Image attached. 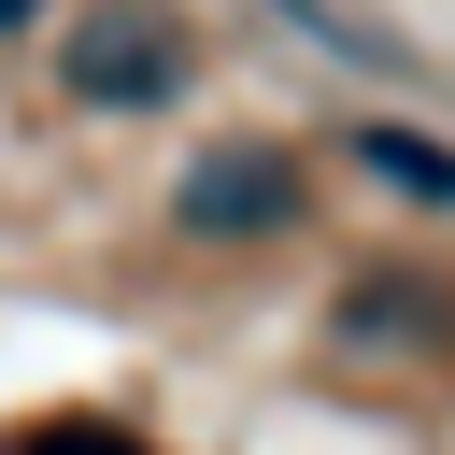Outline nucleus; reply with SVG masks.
I'll list each match as a JSON object with an SVG mask.
<instances>
[{"instance_id": "20e7f679", "label": "nucleus", "mask_w": 455, "mask_h": 455, "mask_svg": "<svg viewBox=\"0 0 455 455\" xmlns=\"http://www.w3.org/2000/svg\"><path fill=\"white\" fill-rule=\"evenodd\" d=\"M270 14H284V28H313V43H327V57H355V71H398V43H384L355 0H270Z\"/></svg>"}, {"instance_id": "423d86ee", "label": "nucleus", "mask_w": 455, "mask_h": 455, "mask_svg": "<svg viewBox=\"0 0 455 455\" xmlns=\"http://www.w3.org/2000/svg\"><path fill=\"white\" fill-rule=\"evenodd\" d=\"M14 28H43V0H0V43H14Z\"/></svg>"}, {"instance_id": "39448f33", "label": "nucleus", "mask_w": 455, "mask_h": 455, "mask_svg": "<svg viewBox=\"0 0 455 455\" xmlns=\"http://www.w3.org/2000/svg\"><path fill=\"white\" fill-rule=\"evenodd\" d=\"M14 455H128V427H28Z\"/></svg>"}, {"instance_id": "7ed1b4c3", "label": "nucleus", "mask_w": 455, "mask_h": 455, "mask_svg": "<svg viewBox=\"0 0 455 455\" xmlns=\"http://www.w3.org/2000/svg\"><path fill=\"white\" fill-rule=\"evenodd\" d=\"M341 171L384 185L398 213H455V142L412 128V114H341Z\"/></svg>"}, {"instance_id": "f03ea898", "label": "nucleus", "mask_w": 455, "mask_h": 455, "mask_svg": "<svg viewBox=\"0 0 455 455\" xmlns=\"http://www.w3.org/2000/svg\"><path fill=\"white\" fill-rule=\"evenodd\" d=\"M171 213H185L199 242H270V228H299V156H284V142H213V156L171 185Z\"/></svg>"}, {"instance_id": "f257e3e1", "label": "nucleus", "mask_w": 455, "mask_h": 455, "mask_svg": "<svg viewBox=\"0 0 455 455\" xmlns=\"http://www.w3.org/2000/svg\"><path fill=\"white\" fill-rule=\"evenodd\" d=\"M185 28L156 14V0H100V14H71L57 28V85L85 100V114H171L185 100Z\"/></svg>"}]
</instances>
